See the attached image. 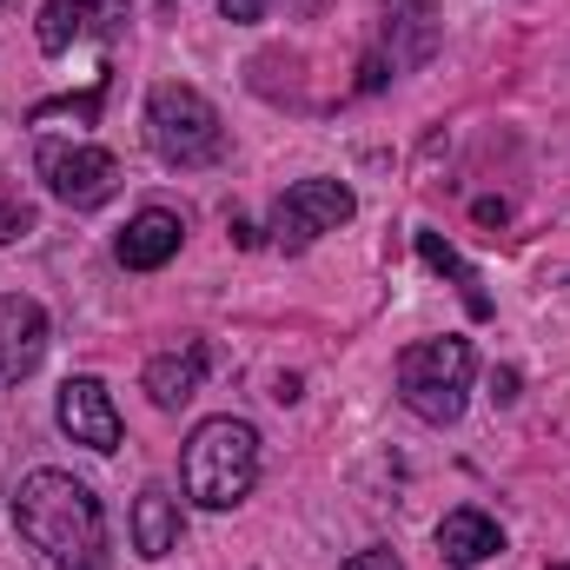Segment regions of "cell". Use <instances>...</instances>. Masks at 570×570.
<instances>
[{"label": "cell", "instance_id": "1", "mask_svg": "<svg viewBox=\"0 0 570 570\" xmlns=\"http://www.w3.org/2000/svg\"><path fill=\"white\" fill-rule=\"evenodd\" d=\"M13 524H20V538L33 551L53 558V570H107L114 564V551H107V511L67 471H27L13 484Z\"/></svg>", "mask_w": 570, "mask_h": 570}, {"label": "cell", "instance_id": "2", "mask_svg": "<svg viewBox=\"0 0 570 570\" xmlns=\"http://www.w3.org/2000/svg\"><path fill=\"white\" fill-rule=\"evenodd\" d=\"M186 498L206 511H233L253 484H259V431L246 419H199L179 458Z\"/></svg>", "mask_w": 570, "mask_h": 570}, {"label": "cell", "instance_id": "3", "mask_svg": "<svg viewBox=\"0 0 570 570\" xmlns=\"http://www.w3.org/2000/svg\"><path fill=\"white\" fill-rule=\"evenodd\" d=\"M146 140L166 166H213L226 159V127H219V107L199 94V87H153L146 94Z\"/></svg>", "mask_w": 570, "mask_h": 570}, {"label": "cell", "instance_id": "4", "mask_svg": "<svg viewBox=\"0 0 570 570\" xmlns=\"http://www.w3.org/2000/svg\"><path fill=\"white\" fill-rule=\"evenodd\" d=\"M471 392V345L464 338H419L399 352V399L425 419V425H451L464 412Z\"/></svg>", "mask_w": 570, "mask_h": 570}, {"label": "cell", "instance_id": "5", "mask_svg": "<svg viewBox=\"0 0 570 570\" xmlns=\"http://www.w3.org/2000/svg\"><path fill=\"white\" fill-rule=\"evenodd\" d=\"M33 166H40L47 193H53L60 206H73V213H94V206H107V199H114V186H120V159H114L107 146L40 140Z\"/></svg>", "mask_w": 570, "mask_h": 570}, {"label": "cell", "instance_id": "6", "mask_svg": "<svg viewBox=\"0 0 570 570\" xmlns=\"http://www.w3.org/2000/svg\"><path fill=\"white\" fill-rule=\"evenodd\" d=\"M352 213H358V199H352L345 179H298V186H285L279 206H273V239L285 253H305L318 233H338Z\"/></svg>", "mask_w": 570, "mask_h": 570}, {"label": "cell", "instance_id": "7", "mask_svg": "<svg viewBox=\"0 0 570 570\" xmlns=\"http://www.w3.org/2000/svg\"><path fill=\"white\" fill-rule=\"evenodd\" d=\"M47 358V312L27 292H0V392Z\"/></svg>", "mask_w": 570, "mask_h": 570}, {"label": "cell", "instance_id": "8", "mask_svg": "<svg viewBox=\"0 0 570 570\" xmlns=\"http://www.w3.org/2000/svg\"><path fill=\"white\" fill-rule=\"evenodd\" d=\"M53 419H60V431L73 444H87V451H120V412H114V392L100 379H67Z\"/></svg>", "mask_w": 570, "mask_h": 570}, {"label": "cell", "instance_id": "9", "mask_svg": "<svg viewBox=\"0 0 570 570\" xmlns=\"http://www.w3.org/2000/svg\"><path fill=\"white\" fill-rule=\"evenodd\" d=\"M179 239H186V226H179V213H166V206H146L140 219L120 233V266L127 273H159L173 253H179Z\"/></svg>", "mask_w": 570, "mask_h": 570}, {"label": "cell", "instance_id": "10", "mask_svg": "<svg viewBox=\"0 0 570 570\" xmlns=\"http://www.w3.org/2000/svg\"><path fill=\"white\" fill-rule=\"evenodd\" d=\"M438 551H444V564L451 570H471L484 564V558H498L504 551V531H498V518H484V511H444V524H438Z\"/></svg>", "mask_w": 570, "mask_h": 570}, {"label": "cell", "instance_id": "11", "mask_svg": "<svg viewBox=\"0 0 570 570\" xmlns=\"http://www.w3.org/2000/svg\"><path fill=\"white\" fill-rule=\"evenodd\" d=\"M206 365H213V352H206V345H179V352L146 358V392H153V405H159V412H179V405L199 392Z\"/></svg>", "mask_w": 570, "mask_h": 570}, {"label": "cell", "instance_id": "12", "mask_svg": "<svg viewBox=\"0 0 570 570\" xmlns=\"http://www.w3.org/2000/svg\"><path fill=\"white\" fill-rule=\"evenodd\" d=\"M385 53H392V67H425L431 53H438L431 0H392V13H385Z\"/></svg>", "mask_w": 570, "mask_h": 570}, {"label": "cell", "instance_id": "13", "mask_svg": "<svg viewBox=\"0 0 570 570\" xmlns=\"http://www.w3.org/2000/svg\"><path fill=\"white\" fill-rule=\"evenodd\" d=\"M134 551L140 558H173L179 551V498L166 484H146L134 504Z\"/></svg>", "mask_w": 570, "mask_h": 570}, {"label": "cell", "instance_id": "14", "mask_svg": "<svg viewBox=\"0 0 570 570\" xmlns=\"http://www.w3.org/2000/svg\"><path fill=\"white\" fill-rule=\"evenodd\" d=\"M412 246H419V259H425V266L438 273V279H451L458 292H464V312H471V318H491V292H484L478 266H471V259H464L458 246H444L438 233H419Z\"/></svg>", "mask_w": 570, "mask_h": 570}, {"label": "cell", "instance_id": "15", "mask_svg": "<svg viewBox=\"0 0 570 570\" xmlns=\"http://www.w3.org/2000/svg\"><path fill=\"white\" fill-rule=\"evenodd\" d=\"M33 33H40V53H67V47L80 40V7H73V0H47Z\"/></svg>", "mask_w": 570, "mask_h": 570}, {"label": "cell", "instance_id": "16", "mask_svg": "<svg viewBox=\"0 0 570 570\" xmlns=\"http://www.w3.org/2000/svg\"><path fill=\"white\" fill-rule=\"evenodd\" d=\"M100 100H107V73L87 87V94H60V100H40L27 120L40 127V120H100Z\"/></svg>", "mask_w": 570, "mask_h": 570}, {"label": "cell", "instance_id": "17", "mask_svg": "<svg viewBox=\"0 0 570 570\" xmlns=\"http://www.w3.org/2000/svg\"><path fill=\"white\" fill-rule=\"evenodd\" d=\"M73 7H80V33L94 40H120L134 20V0H73Z\"/></svg>", "mask_w": 570, "mask_h": 570}, {"label": "cell", "instance_id": "18", "mask_svg": "<svg viewBox=\"0 0 570 570\" xmlns=\"http://www.w3.org/2000/svg\"><path fill=\"white\" fill-rule=\"evenodd\" d=\"M27 233H33V206L0 199V246H13V239H27Z\"/></svg>", "mask_w": 570, "mask_h": 570}, {"label": "cell", "instance_id": "19", "mask_svg": "<svg viewBox=\"0 0 570 570\" xmlns=\"http://www.w3.org/2000/svg\"><path fill=\"white\" fill-rule=\"evenodd\" d=\"M345 570H405L399 564V551H385V544H372V551H352Z\"/></svg>", "mask_w": 570, "mask_h": 570}, {"label": "cell", "instance_id": "20", "mask_svg": "<svg viewBox=\"0 0 570 570\" xmlns=\"http://www.w3.org/2000/svg\"><path fill=\"white\" fill-rule=\"evenodd\" d=\"M219 13H226L233 27H253V20L266 13V0H219Z\"/></svg>", "mask_w": 570, "mask_h": 570}, {"label": "cell", "instance_id": "21", "mask_svg": "<svg viewBox=\"0 0 570 570\" xmlns=\"http://www.w3.org/2000/svg\"><path fill=\"white\" fill-rule=\"evenodd\" d=\"M471 219H478V226H491V233H498V226H504V219H511V206H504V199H478V206H471Z\"/></svg>", "mask_w": 570, "mask_h": 570}, {"label": "cell", "instance_id": "22", "mask_svg": "<svg viewBox=\"0 0 570 570\" xmlns=\"http://www.w3.org/2000/svg\"><path fill=\"white\" fill-rule=\"evenodd\" d=\"M385 73H392V67H385V60L372 53V60L358 67V94H379V87H385Z\"/></svg>", "mask_w": 570, "mask_h": 570}, {"label": "cell", "instance_id": "23", "mask_svg": "<svg viewBox=\"0 0 570 570\" xmlns=\"http://www.w3.org/2000/svg\"><path fill=\"white\" fill-rule=\"evenodd\" d=\"M491 399L511 405V399H518V372H498V379H491Z\"/></svg>", "mask_w": 570, "mask_h": 570}, {"label": "cell", "instance_id": "24", "mask_svg": "<svg viewBox=\"0 0 570 570\" xmlns=\"http://www.w3.org/2000/svg\"><path fill=\"white\" fill-rule=\"evenodd\" d=\"M285 7H292V13H298V20H318V13H325V7H332V0H285Z\"/></svg>", "mask_w": 570, "mask_h": 570}, {"label": "cell", "instance_id": "25", "mask_svg": "<svg viewBox=\"0 0 570 570\" xmlns=\"http://www.w3.org/2000/svg\"><path fill=\"white\" fill-rule=\"evenodd\" d=\"M544 570H570V564H544Z\"/></svg>", "mask_w": 570, "mask_h": 570}, {"label": "cell", "instance_id": "26", "mask_svg": "<svg viewBox=\"0 0 570 570\" xmlns=\"http://www.w3.org/2000/svg\"><path fill=\"white\" fill-rule=\"evenodd\" d=\"M0 7H7V0H0Z\"/></svg>", "mask_w": 570, "mask_h": 570}]
</instances>
